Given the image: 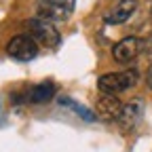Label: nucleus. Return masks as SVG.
<instances>
[{"label": "nucleus", "instance_id": "4", "mask_svg": "<svg viewBox=\"0 0 152 152\" xmlns=\"http://www.w3.org/2000/svg\"><path fill=\"white\" fill-rule=\"evenodd\" d=\"M142 51H144V40H140V38H135V36H129V38H123V40H118L116 45H114L112 55H114V61L129 64V61L135 59Z\"/></svg>", "mask_w": 152, "mask_h": 152}, {"label": "nucleus", "instance_id": "6", "mask_svg": "<svg viewBox=\"0 0 152 152\" xmlns=\"http://www.w3.org/2000/svg\"><path fill=\"white\" fill-rule=\"evenodd\" d=\"M70 15H72V7H68V4L47 2V0H40V4H38V17L51 19V21H64Z\"/></svg>", "mask_w": 152, "mask_h": 152}, {"label": "nucleus", "instance_id": "9", "mask_svg": "<svg viewBox=\"0 0 152 152\" xmlns=\"http://www.w3.org/2000/svg\"><path fill=\"white\" fill-rule=\"evenodd\" d=\"M142 110H144V104H142L140 99H133V102L125 104V108H123V114H121L118 123H121L125 129H131L133 125H135V123L140 121Z\"/></svg>", "mask_w": 152, "mask_h": 152}, {"label": "nucleus", "instance_id": "2", "mask_svg": "<svg viewBox=\"0 0 152 152\" xmlns=\"http://www.w3.org/2000/svg\"><path fill=\"white\" fill-rule=\"evenodd\" d=\"M26 26H28V30H30V36L34 38L36 42L45 45L47 49H57V47H59L61 36H59V32H57V28L53 26L51 19H45V17H32Z\"/></svg>", "mask_w": 152, "mask_h": 152}, {"label": "nucleus", "instance_id": "5", "mask_svg": "<svg viewBox=\"0 0 152 152\" xmlns=\"http://www.w3.org/2000/svg\"><path fill=\"white\" fill-rule=\"evenodd\" d=\"M123 108H125V104L116 97V95L104 93L102 97L97 99V108H95V112H97V116L104 118V121H118L121 114H123Z\"/></svg>", "mask_w": 152, "mask_h": 152}, {"label": "nucleus", "instance_id": "1", "mask_svg": "<svg viewBox=\"0 0 152 152\" xmlns=\"http://www.w3.org/2000/svg\"><path fill=\"white\" fill-rule=\"evenodd\" d=\"M140 80V74L135 70H125V72H108L102 74L97 87L102 93H110V95H116L121 91H127L131 87H135Z\"/></svg>", "mask_w": 152, "mask_h": 152}, {"label": "nucleus", "instance_id": "10", "mask_svg": "<svg viewBox=\"0 0 152 152\" xmlns=\"http://www.w3.org/2000/svg\"><path fill=\"white\" fill-rule=\"evenodd\" d=\"M146 85L152 89V64H150V68L146 70Z\"/></svg>", "mask_w": 152, "mask_h": 152}, {"label": "nucleus", "instance_id": "8", "mask_svg": "<svg viewBox=\"0 0 152 152\" xmlns=\"http://www.w3.org/2000/svg\"><path fill=\"white\" fill-rule=\"evenodd\" d=\"M55 95V85L53 83H40V85H34L28 93H26V102L30 104H45L51 102Z\"/></svg>", "mask_w": 152, "mask_h": 152}, {"label": "nucleus", "instance_id": "7", "mask_svg": "<svg viewBox=\"0 0 152 152\" xmlns=\"http://www.w3.org/2000/svg\"><path fill=\"white\" fill-rule=\"evenodd\" d=\"M137 9V0H121V2L112 9V13L106 17L108 23H125L127 19L135 13Z\"/></svg>", "mask_w": 152, "mask_h": 152}, {"label": "nucleus", "instance_id": "11", "mask_svg": "<svg viewBox=\"0 0 152 152\" xmlns=\"http://www.w3.org/2000/svg\"><path fill=\"white\" fill-rule=\"evenodd\" d=\"M47 2H57V4H68V7H74V0H47Z\"/></svg>", "mask_w": 152, "mask_h": 152}, {"label": "nucleus", "instance_id": "3", "mask_svg": "<svg viewBox=\"0 0 152 152\" xmlns=\"http://www.w3.org/2000/svg\"><path fill=\"white\" fill-rule=\"evenodd\" d=\"M7 53L17 61H30L38 55V45L30 34H17L7 42Z\"/></svg>", "mask_w": 152, "mask_h": 152}]
</instances>
